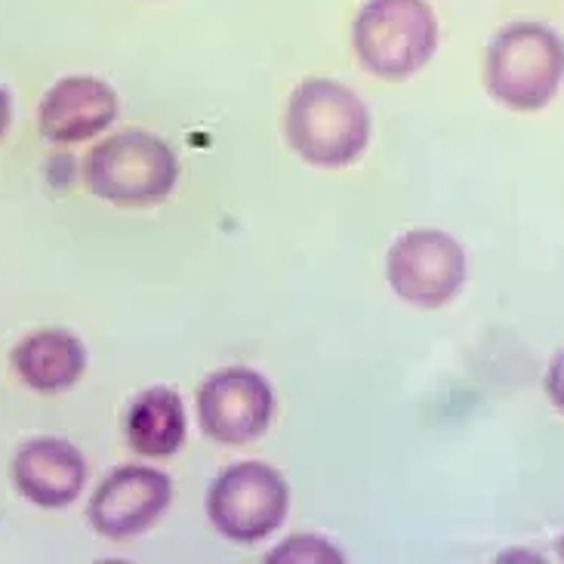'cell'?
<instances>
[{"label": "cell", "instance_id": "1", "mask_svg": "<svg viewBox=\"0 0 564 564\" xmlns=\"http://www.w3.org/2000/svg\"><path fill=\"white\" fill-rule=\"evenodd\" d=\"M284 137L312 167H349L370 142V111L346 84L312 77L290 93Z\"/></svg>", "mask_w": 564, "mask_h": 564}, {"label": "cell", "instance_id": "2", "mask_svg": "<svg viewBox=\"0 0 564 564\" xmlns=\"http://www.w3.org/2000/svg\"><path fill=\"white\" fill-rule=\"evenodd\" d=\"M564 80L562 34L543 22H512L485 53V87L509 111L546 108Z\"/></svg>", "mask_w": 564, "mask_h": 564}, {"label": "cell", "instance_id": "3", "mask_svg": "<svg viewBox=\"0 0 564 564\" xmlns=\"http://www.w3.org/2000/svg\"><path fill=\"white\" fill-rule=\"evenodd\" d=\"M180 158L145 130H121L96 142L84 161V183L96 198L118 207H152L173 195Z\"/></svg>", "mask_w": 564, "mask_h": 564}, {"label": "cell", "instance_id": "4", "mask_svg": "<svg viewBox=\"0 0 564 564\" xmlns=\"http://www.w3.org/2000/svg\"><path fill=\"white\" fill-rule=\"evenodd\" d=\"M351 46L365 72L408 80L438 50V19L426 0H367L351 22Z\"/></svg>", "mask_w": 564, "mask_h": 564}, {"label": "cell", "instance_id": "5", "mask_svg": "<svg viewBox=\"0 0 564 564\" xmlns=\"http://www.w3.org/2000/svg\"><path fill=\"white\" fill-rule=\"evenodd\" d=\"M290 509L284 475L257 463H231L207 490V519L231 543H260L281 531Z\"/></svg>", "mask_w": 564, "mask_h": 564}, {"label": "cell", "instance_id": "6", "mask_svg": "<svg viewBox=\"0 0 564 564\" xmlns=\"http://www.w3.org/2000/svg\"><path fill=\"white\" fill-rule=\"evenodd\" d=\"M466 250L454 235L438 229H411L386 253V281L398 300L416 308H442L466 284Z\"/></svg>", "mask_w": 564, "mask_h": 564}, {"label": "cell", "instance_id": "7", "mask_svg": "<svg viewBox=\"0 0 564 564\" xmlns=\"http://www.w3.org/2000/svg\"><path fill=\"white\" fill-rule=\"evenodd\" d=\"M275 416V392L250 367H223L200 382L198 420L207 438L219 444H250L265 435Z\"/></svg>", "mask_w": 564, "mask_h": 564}, {"label": "cell", "instance_id": "8", "mask_svg": "<svg viewBox=\"0 0 564 564\" xmlns=\"http://www.w3.org/2000/svg\"><path fill=\"white\" fill-rule=\"evenodd\" d=\"M173 500V481L152 466H121L93 490L87 519L108 540H133L164 519Z\"/></svg>", "mask_w": 564, "mask_h": 564}, {"label": "cell", "instance_id": "9", "mask_svg": "<svg viewBox=\"0 0 564 564\" xmlns=\"http://www.w3.org/2000/svg\"><path fill=\"white\" fill-rule=\"evenodd\" d=\"M118 118V93L93 75L56 80L37 106V130L53 145H75L99 137Z\"/></svg>", "mask_w": 564, "mask_h": 564}, {"label": "cell", "instance_id": "10", "mask_svg": "<svg viewBox=\"0 0 564 564\" xmlns=\"http://www.w3.org/2000/svg\"><path fill=\"white\" fill-rule=\"evenodd\" d=\"M15 490L41 509H65L80 497L87 485V459L65 438H31L15 451L13 466Z\"/></svg>", "mask_w": 564, "mask_h": 564}, {"label": "cell", "instance_id": "11", "mask_svg": "<svg viewBox=\"0 0 564 564\" xmlns=\"http://www.w3.org/2000/svg\"><path fill=\"white\" fill-rule=\"evenodd\" d=\"M10 361L19 380L31 392L41 395H59L68 392L87 370V349L72 330L44 327L22 336V343L10 351Z\"/></svg>", "mask_w": 564, "mask_h": 564}, {"label": "cell", "instance_id": "12", "mask_svg": "<svg viewBox=\"0 0 564 564\" xmlns=\"http://www.w3.org/2000/svg\"><path fill=\"white\" fill-rule=\"evenodd\" d=\"M127 444L139 457H173L185 442V404L176 389L152 386L145 389L123 416Z\"/></svg>", "mask_w": 564, "mask_h": 564}, {"label": "cell", "instance_id": "13", "mask_svg": "<svg viewBox=\"0 0 564 564\" xmlns=\"http://www.w3.org/2000/svg\"><path fill=\"white\" fill-rule=\"evenodd\" d=\"M269 564H343L346 555L336 550L330 540L318 534H296L278 543L275 550L265 555Z\"/></svg>", "mask_w": 564, "mask_h": 564}, {"label": "cell", "instance_id": "14", "mask_svg": "<svg viewBox=\"0 0 564 564\" xmlns=\"http://www.w3.org/2000/svg\"><path fill=\"white\" fill-rule=\"evenodd\" d=\"M543 389H546V398L552 401V408L564 413V349L552 355L546 377H543Z\"/></svg>", "mask_w": 564, "mask_h": 564}, {"label": "cell", "instance_id": "15", "mask_svg": "<svg viewBox=\"0 0 564 564\" xmlns=\"http://www.w3.org/2000/svg\"><path fill=\"white\" fill-rule=\"evenodd\" d=\"M10 121H13V99H10V93L0 87V139L7 137Z\"/></svg>", "mask_w": 564, "mask_h": 564}, {"label": "cell", "instance_id": "16", "mask_svg": "<svg viewBox=\"0 0 564 564\" xmlns=\"http://www.w3.org/2000/svg\"><path fill=\"white\" fill-rule=\"evenodd\" d=\"M558 550H562V558H564V536H562V546H558Z\"/></svg>", "mask_w": 564, "mask_h": 564}]
</instances>
